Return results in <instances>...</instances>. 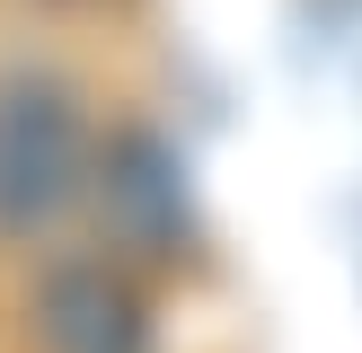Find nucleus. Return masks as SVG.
<instances>
[{
    "instance_id": "f257e3e1",
    "label": "nucleus",
    "mask_w": 362,
    "mask_h": 353,
    "mask_svg": "<svg viewBox=\"0 0 362 353\" xmlns=\"http://www.w3.org/2000/svg\"><path fill=\"white\" fill-rule=\"evenodd\" d=\"M98 124L88 97L45 62L0 71V239H45L88 203Z\"/></svg>"
},
{
    "instance_id": "f03ea898",
    "label": "nucleus",
    "mask_w": 362,
    "mask_h": 353,
    "mask_svg": "<svg viewBox=\"0 0 362 353\" xmlns=\"http://www.w3.org/2000/svg\"><path fill=\"white\" fill-rule=\"evenodd\" d=\"M88 203H98L106 247H115L124 265L194 256V239H204V221H194V186H186V159H177L159 133H141V124H124V133L98 141Z\"/></svg>"
},
{
    "instance_id": "7ed1b4c3",
    "label": "nucleus",
    "mask_w": 362,
    "mask_h": 353,
    "mask_svg": "<svg viewBox=\"0 0 362 353\" xmlns=\"http://www.w3.org/2000/svg\"><path fill=\"white\" fill-rule=\"evenodd\" d=\"M27 335H35V353H151L141 265H124L115 247L53 256L27 292Z\"/></svg>"
}]
</instances>
